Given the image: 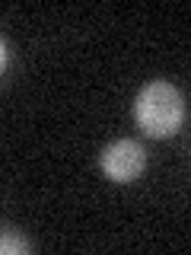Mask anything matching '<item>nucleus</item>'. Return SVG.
I'll return each mask as SVG.
<instances>
[{
	"mask_svg": "<svg viewBox=\"0 0 191 255\" xmlns=\"http://www.w3.org/2000/svg\"><path fill=\"white\" fill-rule=\"evenodd\" d=\"M0 249H3L6 255H10V252H26V243H22V239H16L10 230H6L3 239H0Z\"/></svg>",
	"mask_w": 191,
	"mask_h": 255,
	"instance_id": "3",
	"label": "nucleus"
},
{
	"mask_svg": "<svg viewBox=\"0 0 191 255\" xmlns=\"http://www.w3.org/2000/svg\"><path fill=\"white\" fill-rule=\"evenodd\" d=\"M134 118H137L140 131L150 134V137H172L182 128V118H185L182 93L166 80H153L137 93Z\"/></svg>",
	"mask_w": 191,
	"mask_h": 255,
	"instance_id": "1",
	"label": "nucleus"
},
{
	"mask_svg": "<svg viewBox=\"0 0 191 255\" xmlns=\"http://www.w3.org/2000/svg\"><path fill=\"white\" fill-rule=\"evenodd\" d=\"M143 166H147V150L134 140L108 143L105 153H102V169L115 182H134L143 172Z\"/></svg>",
	"mask_w": 191,
	"mask_h": 255,
	"instance_id": "2",
	"label": "nucleus"
}]
</instances>
